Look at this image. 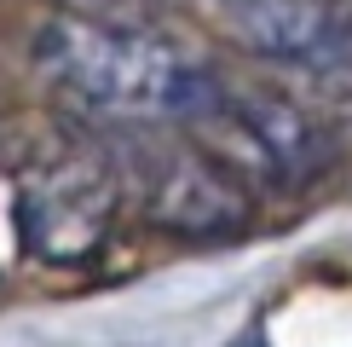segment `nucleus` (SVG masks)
Instances as JSON below:
<instances>
[{"mask_svg": "<svg viewBox=\"0 0 352 347\" xmlns=\"http://www.w3.org/2000/svg\"><path fill=\"white\" fill-rule=\"evenodd\" d=\"M35 70L87 116H144L190 127L214 98V64L168 29H110L58 12L35 29Z\"/></svg>", "mask_w": 352, "mask_h": 347, "instance_id": "f257e3e1", "label": "nucleus"}, {"mask_svg": "<svg viewBox=\"0 0 352 347\" xmlns=\"http://www.w3.org/2000/svg\"><path fill=\"white\" fill-rule=\"evenodd\" d=\"M93 139L104 145L122 191L139 197L144 220L185 243H237L254 226L248 185L202 151L185 127L144 122V116H93Z\"/></svg>", "mask_w": 352, "mask_h": 347, "instance_id": "f03ea898", "label": "nucleus"}, {"mask_svg": "<svg viewBox=\"0 0 352 347\" xmlns=\"http://www.w3.org/2000/svg\"><path fill=\"white\" fill-rule=\"evenodd\" d=\"M116 214H122V180L93 127L47 145L18 180V238L41 266L93 260L110 243Z\"/></svg>", "mask_w": 352, "mask_h": 347, "instance_id": "7ed1b4c3", "label": "nucleus"}, {"mask_svg": "<svg viewBox=\"0 0 352 347\" xmlns=\"http://www.w3.org/2000/svg\"><path fill=\"white\" fill-rule=\"evenodd\" d=\"M190 127H219L231 145H243L248 162H266L272 180L283 185H312L335 168V139L306 105L260 81H231L214 76V98Z\"/></svg>", "mask_w": 352, "mask_h": 347, "instance_id": "20e7f679", "label": "nucleus"}, {"mask_svg": "<svg viewBox=\"0 0 352 347\" xmlns=\"http://www.w3.org/2000/svg\"><path fill=\"white\" fill-rule=\"evenodd\" d=\"M52 6L110 29H168V0H52Z\"/></svg>", "mask_w": 352, "mask_h": 347, "instance_id": "39448f33", "label": "nucleus"}, {"mask_svg": "<svg viewBox=\"0 0 352 347\" xmlns=\"http://www.w3.org/2000/svg\"><path fill=\"white\" fill-rule=\"evenodd\" d=\"M0 127H6V116H0Z\"/></svg>", "mask_w": 352, "mask_h": 347, "instance_id": "423d86ee", "label": "nucleus"}]
</instances>
